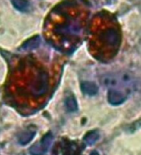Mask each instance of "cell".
<instances>
[{
	"instance_id": "obj_1",
	"label": "cell",
	"mask_w": 141,
	"mask_h": 155,
	"mask_svg": "<svg viewBox=\"0 0 141 155\" xmlns=\"http://www.w3.org/2000/svg\"><path fill=\"white\" fill-rule=\"evenodd\" d=\"M91 37V50L97 59H109L115 56L121 42V32L116 22L101 14L94 19Z\"/></svg>"
},
{
	"instance_id": "obj_2",
	"label": "cell",
	"mask_w": 141,
	"mask_h": 155,
	"mask_svg": "<svg viewBox=\"0 0 141 155\" xmlns=\"http://www.w3.org/2000/svg\"><path fill=\"white\" fill-rule=\"evenodd\" d=\"M101 81L107 88L122 91L127 95L135 88L136 85L134 76L129 73L107 74L102 78Z\"/></svg>"
},
{
	"instance_id": "obj_3",
	"label": "cell",
	"mask_w": 141,
	"mask_h": 155,
	"mask_svg": "<svg viewBox=\"0 0 141 155\" xmlns=\"http://www.w3.org/2000/svg\"><path fill=\"white\" fill-rule=\"evenodd\" d=\"M49 77L45 70L39 69L33 74L30 84L31 95L34 97H42L48 91Z\"/></svg>"
},
{
	"instance_id": "obj_4",
	"label": "cell",
	"mask_w": 141,
	"mask_h": 155,
	"mask_svg": "<svg viewBox=\"0 0 141 155\" xmlns=\"http://www.w3.org/2000/svg\"><path fill=\"white\" fill-rule=\"evenodd\" d=\"M53 141V134L51 133H47L40 142H37L32 145L29 149L31 155H45L51 145Z\"/></svg>"
},
{
	"instance_id": "obj_5",
	"label": "cell",
	"mask_w": 141,
	"mask_h": 155,
	"mask_svg": "<svg viewBox=\"0 0 141 155\" xmlns=\"http://www.w3.org/2000/svg\"><path fill=\"white\" fill-rule=\"evenodd\" d=\"M128 95L125 92L115 89H109L107 93V101L111 105H119L126 101Z\"/></svg>"
},
{
	"instance_id": "obj_6",
	"label": "cell",
	"mask_w": 141,
	"mask_h": 155,
	"mask_svg": "<svg viewBox=\"0 0 141 155\" xmlns=\"http://www.w3.org/2000/svg\"><path fill=\"white\" fill-rule=\"evenodd\" d=\"M81 89L83 92L88 95H95L98 92V87L93 82L91 81H83L81 84Z\"/></svg>"
},
{
	"instance_id": "obj_7",
	"label": "cell",
	"mask_w": 141,
	"mask_h": 155,
	"mask_svg": "<svg viewBox=\"0 0 141 155\" xmlns=\"http://www.w3.org/2000/svg\"><path fill=\"white\" fill-rule=\"evenodd\" d=\"M41 43V38L39 36H35L26 41L22 46V48L26 51H31L37 48Z\"/></svg>"
},
{
	"instance_id": "obj_8",
	"label": "cell",
	"mask_w": 141,
	"mask_h": 155,
	"mask_svg": "<svg viewBox=\"0 0 141 155\" xmlns=\"http://www.w3.org/2000/svg\"><path fill=\"white\" fill-rule=\"evenodd\" d=\"M35 135H36V131L35 130H26L19 137V143L22 144V145L27 144L32 140Z\"/></svg>"
},
{
	"instance_id": "obj_9",
	"label": "cell",
	"mask_w": 141,
	"mask_h": 155,
	"mask_svg": "<svg viewBox=\"0 0 141 155\" xmlns=\"http://www.w3.org/2000/svg\"><path fill=\"white\" fill-rule=\"evenodd\" d=\"M99 138H100V134L97 130H92L85 135L83 140L87 145H92L99 139Z\"/></svg>"
},
{
	"instance_id": "obj_10",
	"label": "cell",
	"mask_w": 141,
	"mask_h": 155,
	"mask_svg": "<svg viewBox=\"0 0 141 155\" xmlns=\"http://www.w3.org/2000/svg\"><path fill=\"white\" fill-rule=\"evenodd\" d=\"M12 3L16 9L21 12L27 11L30 7V3L28 0H12Z\"/></svg>"
},
{
	"instance_id": "obj_11",
	"label": "cell",
	"mask_w": 141,
	"mask_h": 155,
	"mask_svg": "<svg viewBox=\"0 0 141 155\" xmlns=\"http://www.w3.org/2000/svg\"><path fill=\"white\" fill-rule=\"evenodd\" d=\"M65 107L69 112H75L78 110V103L74 96H68L65 99Z\"/></svg>"
},
{
	"instance_id": "obj_12",
	"label": "cell",
	"mask_w": 141,
	"mask_h": 155,
	"mask_svg": "<svg viewBox=\"0 0 141 155\" xmlns=\"http://www.w3.org/2000/svg\"><path fill=\"white\" fill-rule=\"evenodd\" d=\"M107 1H109V2H111V1H112V0H107Z\"/></svg>"
}]
</instances>
